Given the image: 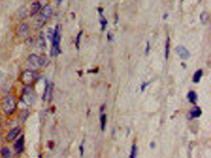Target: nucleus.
<instances>
[{"instance_id": "1", "label": "nucleus", "mask_w": 211, "mask_h": 158, "mask_svg": "<svg viewBox=\"0 0 211 158\" xmlns=\"http://www.w3.org/2000/svg\"><path fill=\"white\" fill-rule=\"evenodd\" d=\"M53 13V9L50 4H46L42 7L40 12L37 15V17L33 23V28L36 30H40L47 24Z\"/></svg>"}, {"instance_id": "2", "label": "nucleus", "mask_w": 211, "mask_h": 158, "mask_svg": "<svg viewBox=\"0 0 211 158\" xmlns=\"http://www.w3.org/2000/svg\"><path fill=\"white\" fill-rule=\"evenodd\" d=\"M40 78V74L35 70H26L20 76L21 81L26 87H31L36 83Z\"/></svg>"}, {"instance_id": "3", "label": "nucleus", "mask_w": 211, "mask_h": 158, "mask_svg": "<svg viewBox=\"0 0 211 158\" xmlns=\"http://www.w3.org/2000/svg\"><path fill=\"white\" fill-rule=\"evenodd\" d=\"M1 107L3 112L6 114H12L16 108L15 98L12 95H8L4 97L1 102Z\"/></svg>"}, {"instance_id": "4", "label": "nucleus", "mask_w": 211, "mask_h": 158, "mask_svg": "<svg viewBox=\"0 0 211 158\" xmlns=\"http://www.w3.org/2000/svg\"><path fill=\"white\" fill-rule=\"evenodd\" d=\"M47 58L45 55L38 56L37 54H32L29 56L27 59V63L29 66L33 68H37L43 66L45 64Z\"/></svg>"}, {"instance_id": "5", "label": "nucleus", "mask_w": 211, "mask_h": 158, "mask_svg": "<svg viewBox=\"0 0 211 158\" xmlns=\"http://www.w3.org/2000/svg\"><path fill=\"white\" fill-rule=\"evenodd\" d=\"M52 53L53 55L56 56V54L58 53L60 50V29H59L58 26L55 28V31L52 35Z\"/></svg>"}, {"instance_id": "6", "label": "nucleus", "mask_w": 211, "mask_h": 158, "mask_svg": "<svg viewBox=\"0 0 211 158\" xmlns=\"http://www.w3.org/2000/svg\"><path fill=\"white\" fill-rule=\"evenodd\" d=\"M30 32V28L29 25L25 22L18 24L16 28V35L20 38L27 37Z\"/></svg>"}, {"instance_id": "7", "label": "nucleus", "mask_w": 211, "mask_h": 158, "mask_svg": "<svg viewBox=\"0 0 211 158\" xmlns=\"http://www.w3.org/2000/svg\"><path fill=\"white\" fill-rule=\"evenodd\" d=\"M175 51L178 56L183 59V60H187L191 56L190 52L183 46H178L175 48Z\"/></svg>"}, {"instance_id": "8", "label": "nucleus", "mask_w": 211, "mask_h": 158, "mask_svg": "<svg viewBox=\"0 0 211 158\" xmlns=\"http://www.w3.org/2000/svg\"><path fill=\"white\" fill-rule=\"evenodd\" d=\"M21 132V128L20 127H14L9 131L6 137V140L8 142L11 143L15 140L16 138L19 135V133Z\"/></svg>"}, {"instance_id": "9", "label": "nucleus", "mask_w": 211, "mask_h": 158, "mask_svg": "<svg viewBox=\"0 0 211 158\" xmlns=\"http://www.w3.org/2000/svg\"><path fill=\"white\" fill-rule=\"evenodd\" d=\"M42 6L40 2L34 1L32 3L30 7V11H29V14L31 17L37 16L38 14L40 12Z\"/></svg>"}, {"instance_id": "10", "label": "nucleus", "mask_w": 211, "mask_h": 158, "mask_svg": "<svg viewBox=\"0 0 211 158\" xmlns=\"http://www.w3.org/2000/svg\"><path fill=\"white\" fill-rule=\"evenodd\" d=\"M24 141H25V140H24V137L22 135L18 140H17L16 143H14V150H15L17 154H21L23 152L24 148Z\"/></svg>"}, {"instance_id": "11", "label": "nucleus", "mask_w": 211, "mask_h": 158, "mask_svg": "<svg viewBox=\"0 0 211 158\" xmlns=\"http://www.w3.org/2000/svg\"><path fill=\"white\" fill-rule=\"evenodd\" d=\"M202 114V110L199 106H194L189 112V117L190 119H196L199 117Z\"/></svg>"}, {"instance_id": "12", "label": "nucleus", "mask_w": 211, "mask_h": 158, "mask_svg": "<svg viewBox=\"0 0 211 158\" xmlns=\"http://www.w3.org/2000/svg\"><path fill=\"white\" fill-rule=\"evenodd\" d=\"M103 11H104V10H103L102 8H99V9H98V12H99L100 17V24L101 26V30L104 31L106 29V27L108 24V21L106 19V18L105 17V16H104V14H103Z\"/></svg>"}, {"instance_id": "13", "label": "nucleus", "mask_w": 211, "mask_h": 158, "mask_svg": "<svg viewBox=\"0 0 211 158\" xmlns=\"http://www.w3.org/2000/svg\"><path fill=\"white\" fill-rule=\"evenodd\" d=\"M37 44L38 48H40L41 50L46 49V41L45 40V37H44L43 33L42 32L40 33L37 39Z\"/></svg>"}, {"instance_id": "14", "label": "nucleus", "mask_w": 211, "mask_h": 158, "mask_svg": "<svg viewBox=\"0 0 211 158\" xmlns=\"http://www.w3.org/2000/svg\"><path fill=\"white\" fill-rule=\"evenodd\" d=\"M187 98L189 103H191V104H193V105H195L196 101L198 100L197 93L194 91H189L187 94Z\"/></svg>"}, {"instance_id": "15", "label": "nucleus", "mask_w": 211, "mask_h": 158, "mask_svg": "<svg viewBox=\"0 0 211 158\" xmlns=\"http://www.w3.org/2000/svg\"><path fill=\"white\" fill-rule=\"evenodd\" d=\"M203 71L201 69H198V71H196L193 77V82L194 83H199L201 80V77L203 76Z\"/></svg>"}, {"instance_id": "16", "label": "nucleus", "mask_w": 211, "mask_h": 158, "mask_svg": "<svg viewBox=\"0 0 211 158\" xmlns=\"http://www.w3.org/2000/svg\"><path fill=\"white\" fill-rule=\"evenodd\" d=\"M170 38L169 37H167L166 39L165 46V58L166 61L168 60L170 54Z\"/></svg>"}, {"instance_id": "17", "label": "nucleus", "mask_w": 211, "mask_h": 158, "mask_svg": "<svg viewBox=\"0 0 211 158\" xmlns=\"http://www.w3.org/2000/svg\"><path fill=\"white\" fill-rule=\"evenodd\" d=\"M107 116L105 114L102 113L101 116H100V128L102 132H104L105 130V128L106 127V123H107Z\"/></svg>"}, {"instance_id": "18", "label": "nucleus", "mask_w": 211, "mask_h": 158, "mask_svg": "<svg viewBox=\"0 0 211 158\" xmlns=\"http://www.w3.org/2000/svg\"><path fill=\"white\" fill-rule=\"evenodd\" d=\"M209 19V14L207 12H203L200 15V20L201 22H202L203 24H207Z\"/></svg>"}, {"instance_id": "19", "label": "nucleus", "mask_w": 211, "mask_h": 158, "mask_svg": "<svg viewBox=\"0 0 211 158\" xmlns=\"http://www.w3.org/2000/svg\"><path fill=\"white\" fill-rule=\"evenodd\" d=\"M137 152V147L136 143H134L131 146V150L129 158H136Z\"/></svg>"}, {"instance_id": "20", "label": "nucleus", "mask_w": 211, "mask_h": 158, "mask_svg": "<svg viewBox=\"0 0 211 158\" xmlns=\"http://www.w3.org/2000/svg\"><path fill=\"white\" fill-rule=\"evenodd\" d=\"M1 155L3 158H9L10 156V151L8 147H4L1 150Z\"/></svg>"}, {"instance_id": "21", "label": "nucleus", "mask_w": 211, "mask_h": 158, "mask_svg": "<svg viewBox=\"0 0 211 158\" xmlns=\"http://www.w3.org/2000/svg\"><path fill=\"white\" fill-rule=\"evenodd\" d=\"M82 30H81L79 33H77V37L76 38V42H75V45L77 48V49H79V46H80V42H81V38L82 35Z\"/></svg>"}, {"instance_id": "22", "label": "nucleus", "mask_w": 211, "mask_h": 158, "mask_svg": "<svg viewBox=\"0 0 211 158\" xmlns=\"http://www.w3.org/2000/svg\"><path fill=\"white\" fill-rule=\"evenodd\" d=\"M150 42H149V41H148V42H147V43H146V46L145 51H144L146 55H148L149 52H150Z\"/></svg>"}, {"instance_id": "23", "label": "nucleus", "mask_w": 211, "mask_h": 158, "mask_svg": "<svg viewBox=\"0 0 211 158\" xmlns=\"http://www.w3.org/2000/svg\"><path fill=\"white\" fill-rule=\"evenodd\" d=\"M149 83H150V82H143V83H142V85L141 86V90L142 92H143L145 90V89L148 87Z\"/></svg>"}, {"instance_id": "24", "label": "nucleus", "mask_w": 211, "mask_h": 158, "mask_svg": "<svg viewBox=\"0 0 211 158\" xmlns=\"http://www.w3.org/2000/svg\"><path fill=\"white\" fill-rule=\"evenodd\" d=\"M79 151H80L81 156H82L83 154H84V146H83L82 144L81 145H80V146H79Z\"/></svg>"}, {"instance_id": "25", "label": "nucleus", "mask_w": 211, "mask_h": 158, "mask_svg": "<svg viewBox=\"0 0 211 158\" xmlns=\"http://www.w3.org/2000/svg\"><path fill=\"white\" fill-rule=\"evenodd\" d=\"M107 39H108V40H109V42H111L112 40V39H113L112 35L110 34V32H109V33H108V34H107Z\"/></svg>"}, {"instance_id": "26", "label": "nucleus", "mask_w": 211, "mask_h": 158, "mask_svg": "<svg viewBox=\"0 0 211 158\" xmlns=\"http://www.w3.org/2000/svg\"><path fill=\"white\" fill-rule=\"evenodd\" d=\"M118 14H115V24H116V23L118 22Z\"/></svg>"}, {"instance_id": "27", "label": "nucleus", "mask_w": 211, "mask_h": 158, "mask_svg": "<svg viewBox=\"0 0 211 158\" xmlns=\"http://www.w3.org/2000/svg\"><path fill=\"white\" fill-rule=\"evenodd\" d=\"M168 16H169V15H168L167 14H164V16H163V19H164V20H165L166 19H167Z\"/></svg>"}, {"instance_id": "28", "label": "nucleus", "mask_w": 211, "mask_h": 158, "mask_svg": "<svg viewBox=\"0 0 211 158\" xmlns=\"http://www.w3.org/2000/svg\"><path fill=\"white\" fill-rule=\"evenodd\" d=\"M61 1V0H58V4H60Z\"/></svg>"}]
</instances>
